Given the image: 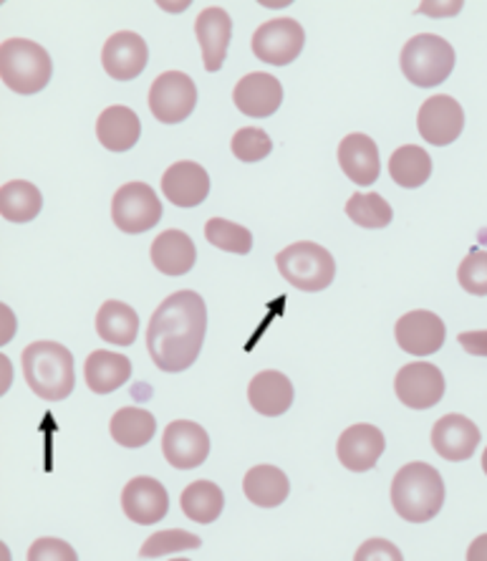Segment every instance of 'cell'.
I'll list each match as a JSON object with an SVG mask.
<instances>
[{
  "label": "cell",
  "instance_id": "d4e9b609",
  "mask_svg": "<svg viewBox=\"0 0 487 561\" xmlns=\"http://www.w3.org/2000/svg\"><path fill=\"white\" fill-rule=\"evenodd\" d=\"M131 362L117 352L96 350L84 362L86 387L94 394H112L129 382Z\"/></svg>",
  "mask_w": 487,
  "mask_h": 561
},
{
  "label": "cell",
  "instance_id": "d590c367",
  "mask_svg": "<svg viewBox=\"0 0 487 561\" xmlns=\"http://www.w3.org/2000/svg\"><path fill=\"white\" fill-rule=\"evenodd\" d=\"M457 280L467 294L487 296V251H469L457 268Z\"/></svg>",
  "mask_w": 487,
  "mask_h": 561
},
{
  "label": "cell",
  "instance_id": "8992f818",
  "mask_svg": "<svg viewBox=\"0 0 487 561\" xmlns=\"http://www.w3.org/2000/svg\"><path fill=\"white\" fill-rule=\"evenodd\" d=\"M278 271L288 284L305 294H318L334 284L336 261L328 249L311 241L291 243L276 255Z\"/></svg>",
  "mask_w": 487,
  "mask_h": 561
},
{
  "label": "cell",
  "instance_id": "5bb4252c",
  "mask_svg": "<svg viewBox=\"0 0 487 561\" xmlns=\"http://www.w3.org/2000/svg\"><path fill=\"white\" fill-rule=\"evenodd\" d=\"M121 511L131 524L152 526L170 514V493L150 476H137L124 485Z\"/></svg>",
  "mask_w": 487,
  "mask_h": 561
},
{
  "label": "cell",
  "instance_id": "f546056e",
  "mask_svg": "<svg viewBox=\"0 0 487 561\" xmlns=\"http://www.w3.org/2000/svg\"><path fill=\"white\" fill-rule=\"evenodd\" d=\"M109 433L121 448H144L156 433V420L144 408H121L114 412Z\"/></svg>",
  "mask_w": 487,
  "mask_h": 561
},
{
  "label": "cell",
  "instance_id": "d6a6232c",
  "mask_svg": "<svg viewBox=\"0 0 487 561\" xmlns=\"http://www.w3.org/2000/svg\"><path fill=\"white\" fill-rule=\"evenodd\" d=\"M205 238L214 249L235 253V255H247L253 251V233L245 226H237L233 220L225 218H212L205 226Z\"/></svg>",
  "mask_w": 487,
  "mask_h": 561
},
{
  "label": "cell",
  "instance_id": "ac0fdd59",
  "mask_svg": "<svg viewBox=\"0 0 487 561\" xmlns=\"http://www.w3.org/2000/svg\"><path fill=\"white\" fill-rule=\"evenodd\" d=\"M477 445H480V427L465 415H444L432 427V448L440 458L450 463H462L475 456Z\"/></svg>",
  "mask_w": 487,
  "mask_h": 561
},
{
  "label": "cell",
  "instance_id": "f1b7e54d",
  "mask_svg": "<svg viewBox=\"0 0 487 561\" xmlns=\"http://www.w3.org/2000/svg\"><path fill=\"white\" fill-rule=\"evenodd\" d=\"M44 210V195L26 180H11L0 187V216L8 222H31Z\"/></svg>",
  "mask_w": 487,
  "mask_h": 561
},
{
  "label": "cell",
  "instance_id": "7a4b0ae2",
  "mask_svg": "<svg viewBox=\"0 0 487 561\" xmlns=\"http://www.w3.org/2000/svg\"><path fill=\"white\" fill-rule=\"evenodd\" d=\"M392 506L409 524H427L444 506V481L440 470L422 460L396 470L392 481Z\"/></svg>",
  "mask_w": 487,
  "mask_h": 561
},
{
  "label": "cell",
  "instance_id": "ba28073f",
  "mask_svg": "<svg viewBox=\"0 0 487 561\" xmlns=\"http://www.w3.org/2000/svg\"><path fill=\"white\" fill-rule=\"evenodd\" d=\"M197 104L195 81L183 71H164L150 89V112L162 125H179Z\"/></svg>",
  "mask_w": 487,
  "mask_h": 561
},
{
  "label": "cell",
  "instance_id": "277c9868",
  "mask_svg": "<svg viewBox=\"0 0 487 561\" xmlns=\"http://www.w3.org/2000/svg\"><path fill=\"white\" fill-rule=\"evenodd\" d=\"M54 77V61L36 41L8 38L0 44V79L15 94L44 92Z\"/></svg>",
  "mask_w": 487,
  "mask_h": 561
},
{
  "label": "cell",
  "instance_id": "6da1fadb",
  "mask_svg": "<svg viewBox=\"0 0 487 561\" xmlns=\"http://www.w3.org/2000/svg\"><path fill=\"white\" fill-rule=\"evenodd\" d=\"M208 334V307L195 291H175L152 313L147 352L162 373H185L197 362Z\"/></svg>",
  "mask_w": 487,
  "mask_h": 561
},
{
  "label": "cell",
  "instance_id": "7402d4cb",
  "mask_svg": "<svg viewBox=\"0 0 487 561\" xmlns=\"http://www.w3.org/2000/svg\"><path fill=\"white\" fill-rule=\"evenodd\" d=\"M247 402L258 415L280 417L293 405V382L283 373L266 369L247 385Z\"/></svg>",
  "mask_w": 487,
  "mask_h": 561
},
{
  "label": "cell",
  "instance_id": "8d00e7d4",
  "mask_svg": "<svg viewBox=\"0 0 487 561\" xmlns=\"http://www.w3.org/2000/svg\"><path fill=\"white\" fill-rule=\"evenodd\" d=\"M28 561H79V554L69 541L54 539V536H40V539L31 543Z\"/></svg>",
  "mask_w": 487,
  "mask_h": 561
},
{
  "label": "cell",
  "instance_id": "484cf974",
  "mask_svg": "<svg viewBox=\"0 0 487 561\" xmlns=\"http://www.w3.org/2000/svg\"><path fill=\"white\" fill-rule=\"evenodd\" d=\"M245 499L258 508H276L286 503L291 493V481L276 466H255L243 478Z\"/></svg>",
  "mask_w": 487,
  "mask_h": 561
},
{
  "label": "cell",
  "instance_id": "2e32d148",
  "mask_svg": "<svg viewBox=\"0 0 487 561\" xmlns=\"http://www.w3.org/2000/svg\"><path fill=\"white\" fill-rule=\"evenodd\" d=\"M150 64V48L147 41L135 31H119L106 38L102 48V66L112 79L131 81Z\"/></svg>",
  "mask_w": 487,
  "mask_h": 561
},
{
  "label": "cell",
  "instance_id": "ee69618b",
  "mask_svg": "<svg viewBox=\"0 0 487 561\" xmlns=\"http://www.w3.org/2000/svg\"><path fill=\"white\" fill-rule=\"evenodd\" d=\"M172 561H189V559H172Z\"/></svg>",
  "mask_w": 487,
  "mask_h": 561
},
{
  "label": "cell",
  "instance_id": "ab89813d",
  "mask_svg": "<svg viewBox=\"0 0 487 561\" xmlns=\"http://www.w3.org/2000/svg\"><path fill=\"white\" fill-rule=\"evenodd\" d=\"M467 561H487V534L477 536L467 549Z\"/></svg>",
  "mask_w": 487,
  "mask_h": 561
},
{
  "label": "cell",
  "instance_id": "9a60e30c",
  "mask_svg": "<svg viewBox=\"0 0 487 561\" xmlns=\"http://www.w3.org/2000/svg\"><path fill=\"white\" fill-rule=\"evenodd\" d=\"M386 450V437L379 427L369 423H359L346 427L336 443L338 463L351 473H367L379 463Z\"/></svg>",
  "mask_w": 487,
  "mask_h": 561
},
{
  "label": "cell",
  "instance_id": "83f0119b",
  "mask_svg": "<svg viewBox=\"0 0 487 561\" xmlns=\"http://www.w3.org/2000/svg\"><path fill=\"white\" fill-rule=\"evenodd\" d=\"M179 506H183V514L189 522L208 526L218 522L222 508H225V493L212 481H195L183 491Z\"/></svg>",
  "mask_w": 487,
  "mask_h": 561
},
{
  "label": "cell",
  "instance_id": "ffe728a7",
  "mask_svg": "<svg viewBox=\"0 0 487 561\" xmlns=\"http://www.w3.org/2000/svg\"><path fill=\"white\" fill-rule=\"evenodd\" d=\"M195 36L202 48L205 71H220L222 64H225L230 38H233V19H230L228 11H222L218 5L205 8L195 21Z\"/></svg>",
  "mask_w": 487,
  "mask_h": 561
},
{
  "label": "cell",
  "instance_id": "4dcf8cb0",
  "mask_svg": "<svg viewBox=\"0 0 487 561\" xmlns=\"http://www.w3.org/2000/svg\"><path fill=\"white\" fill-rule=\"evenodd\" d=\"M390 175L399 187H422L432 175V157L425 147L404 145L390 157Z\"/></svg>",
  "mask_w": 487,
  "mask_h": 561
},
{
  "label": "cell",
  "instance_id": "cb8c5ba5",
  "mask_svg": "<svg viewBox=\"0 0 487 561\" xmlns=\"http://www.w3.org/2000/svg\"><path fill=\"white\" fill-rule=\"evenodd\" d=\"M150 259L160 274L185 276L195 266L197 249L193 238L183 233V230H164V233L154 238Z\"/></svg>",
  "mask_w": 487,
  "mask_h": 561
},
{
  "label": "cell",
  "instance_id": "4316f807",
  "mask_svg": "<svg viewBox=\"0 0 487 561\" xmlns=\"http://www.w3.org/2000/svg\"><path fill=\"white\" fill-rule=\"evenodd\" d=\"M96 334L102 336L104 342L117 344V346H129L135 344L139 334V317L137 311L124 301H104L96 313Z\"/></svg>",
  "mask_w": 487,
  "mask_h": 561
},
{
  "label": "cell",
  "instance_id": "b9f144b4",
  "mask_svg": "<svg viewBox=\"0 0 487 561\" xmlns=\"http://www.w3.org/2000/svg\"><path fill=\"white\" fill-rule=\"evenodd\" d=\"M0 362H3V392L11 387V362H8V357H0Z\"/></svg>",
  "mask_w": 487,
  "mask_h": 561
},
{
  "label": "cell",
  "instance_id": "52a82bcc",
  "mask_svg": "<svg viewBox=\"0 0 487 561\" xmlns=\"http://www.w3.org/2000/svg\"><path fill=\"white\" fill-rule=\"evenodd\" d=\"M112 220L121 233L139 236L162 220V203L147 183L121 185L112 197Z\"/></svg>",
  "mask_w": 487,
  "mask_h": 561
},
{
  "label": "cell",
  "instance_id": "8fae6325",
  "mask_svg": "<svg viewBox=\"0 0 487 561\" xmlns=\"http://www.w3.org/2000/svg\"><path fill=\"white\" fill-rule=\"evenodd\" d=\"M417 129L429 145L448 147L455 142L462 135V129H465V110H462V104L450 94L429 96L427 102L419 106Z\"/></svg>",
  "mask_w": 487,
  "mask_h": 561
},
{
  "label": "cell",
  "instance_id": "1f68e13d",
  "mask_svg": "<svg viewBox=\"0 0 487 561\" xmlns=\"http://www.w3.org/2000/svg\"><path fill=\"white\" fill-rule=\"evenodd\" d=\"M346 216L359 228L382 230L392 222L394 210L379 193H353L346 203Z\"/></svg>",
  "mask_w": 487,
  "mask_h": 561
},
{
  "label": "cell",
  "instance_id": "7c38bea8",
  "mask_svg": "<svg viewBox=\"0 0 487 561\" xmlns=\"http://www.w3.org/2000/svg\"><path fill=\"white\" fill-rule=\"evenodd\" d=\"M162 456L177 470L200 468L210 456V435L193 420H175L162 435Z\"/></svg>",
  "mask_w": 487,
  "mask_h": 561
},
{
  "label": "cell",
  "instance_id": "7bdbcfd3",
  "mask_svg": "<svg viewBox=\"0 0 487 561\" xmlns=\"http://www.w3.org/2000/svg\"><path fill=\"white\" fill-rule=\"evenodd\" d=\"M483 470H485V476H487V448L483 453Z\"/></svg>",
  "mask_w": 487,
  "mask_h": 561
},
{
  "label": "cell",
  "instance_id": "4fadbf2b",
  "mask_svg": "<svg viewBox=\"0 0 487 561\" xmlns=\"http://www.w3.org/2000/svg\"><path fill=\"white\" fill-rule=\"evenodd\" d=\"M396 344L411 357H429V354L440 352L448 340V327L437 317L434 311L417 309L404 313L394 327Z\"/></svg>",
  "mask_w": 487,
  "mask_h": 561
},
{
  "label": "cell",
  "instance_id": "44dd1931",
  "mask_svg": "<svg viewBox=\"0 0 487 561\" xmlns=\"http://www.w3.org/2000/svg\"><path fill=\"white\" fill-rule=\"evenodd\" d=\"M338 164L344 175L361 187L374 185L382 172V160H379V147L369 135L353 131L346 135L338 145Z\"/></svg>",
  "mask_w": 487,
  "mask_h": 561
},
{
  "label": "cell",
  "instance_id": "3957f363",
  "mask_svg": "<svg viewBox=\"0 0 487 561\" xmlns=\"http://www.w3.org/2000/svg\"><path fill=\"white\" fill-rule=\"evenodd\" d=\"M23 377L36 398L61 402L73 392V354L59 342H33L21 354Z\"/></svg>",
  "mask_w": 487,
  "mask_h": 561
},
{
  "label": "cell",
  "instance_id": "60d3db41",
  "mask_svg": "<svg viewBox=\"0 0 487 561\" xmlns=\"http://www.w3.org/2000/svg\"><path fill=\"white\" fill-rule=\"evenodd\" d=\"M462 8V3H425V5H419V11L422 13H429V15H452V13H457Z\"/></svg>",
  "mask_w": 487,
  "mask_h": 561
},
{
  "label": "cell",
  "instance_id": "30bf717a",
  "mask_svg": "<svg viewBox=\"0 0 487 561\" xmlns=\"http://www.w3.org/2000/svg\"><path fill=\"white\" fill-rule=\"evenodd\" d=\"M394 392L409 410H429L444 398V375L429 362H409L394 377Z\"/></svg>",
  "mask_w": 487,
  "mask_h": 561
},
{
  "label": "cell",
  "instance_id": "9c48e42d",
  "mask_svg": "<svg viewBox=\"0 0 487 561\" xmlns=\"http://www.w3.org/2000/svg\"><path fill=\"white\" fill-rule=\"evenodd\" d=\"M305 46V31L293 19L266 21L253 33L255 59L270 66H288L299 59Z\"/></svg>",
  "mask_w": 487,
  "mask_h": 561
},
{
  "label": "cell",
  "instance_id": "e0dca14e",
  "mask_svg": "<svg viewBox=\"0 0 487 561\" xmlns=\"http://www.w3.org/2000/svg\"><path fill=\"white\" fill-rule=\"evenodd\" d=\"M233 102L237 112H243L245 117L266 119L270 114H276L280 104H283V84H280L274 73L253 71L235 84Z\"/></svg>",
  "mask_w": 487,
  "mask_h": 561
},
{
  "label": "cell",
  "instance_id": "e575fe53",
  "mask_svg": "<svg viewBox=\"0 0 487 561\" xmlns=\"http://www.w3.org/2000/svg\"><path fill=\"white\" fill-rule=\"evenodd\" d=\"M230 150L241 162H260L266 160L274 150V142H270L268 131L260 127H243L233 135V142H230Z\"/></svg>",
  "mask_w": 487,
  "mask_h": 561
},
{
  "label": "cell",
  "instance_id": "836d02e7",
  "mask_svg": "<svg viewBox=\"0 0 487 561\" xmlns=\"http://www.w3.org/2000/svg\"><path fill=\"white\" fill-rule=\"evenodd\" d=\"M200 547H202V539L197 534H189L183 529H167V531L152 534L150 539L142 543V549H139V557L156 559V557H170V554H177V551H189Z\"/></svg>",
  "mask_w": 487,
  "mask_h": 561
},
{
  "label": "cell",
  "instance_id": "f35d334b",
  "mask_svg": "<svg viewBox=\"0 0 487 561\" xmlns=\"http://www.w3.org/2000/svg\"><path fill=\"white\" fill-rule=\"evenodd\" d=\"M457 342L473 357H487V329H483V332H462Z\"/></svg>",
  "mask_w": 487,
  "mask_h": 561
},
{
  "label": "cell",
  "instance_id": "d6986e66",
  "mask_svg": "<svg viewBox=\"0 0 487 561\" xmlns=\"http://www.w3.org/2000/svg\"><path fill=\"white\" fill-rule=\"evenodd\" d=\"M162 193L177 208H197L210 195V175L197 162H175L164 170Z\"/></svg>",
  "mask_w": 487,
  "mask_h": 561
},
{
  "label": "cell",
  "instance_id": "74e56055",
  "mask_svg": "<svg viewBox=\"0 0 487 561\" xmlns=\"http://www.w3.org/2000/svg\"><path fill=\"white\" fill-rule=\"evenodd\" d=\"M353 561H404L402 551L390 539H367L353 554Z\"/></svg>",
  "mask_w": 487,
  "mask_h": 561
},
{
  "label": "cell",
  "instance_id": "5b68a950",
  "mask_svg": "<svg viewBox=\"0 0 487 561\" xmlns=\"http://www.w3.org/2000/svg\"><path fill=\"white\" fill-rule=\"evenodd\" d=\"M399 64L409 84L432 89L450 79L452 69H455V48L448 38L434 36V33H419L404 44Z\"/></svg>",
  "mask_w": 487,
  "mask_h": 561
},
{
  "label": "cell",
  "instance_id": "603a6c76",
  "mask_svg": "<svg viewBox=\"0 0 487 561\" xmlns=\"http://www.w3.org/2000/svg\"><path fill=\"white\" fill-rule=\"evenodd\" d=\"M142 125L135 110L129 106L114 104L98 114L96 119V139L109 152H129L139 142Z\"/></svg>",
  "mask_w": 487,
  "mask_h": 561
}]
</instances>
